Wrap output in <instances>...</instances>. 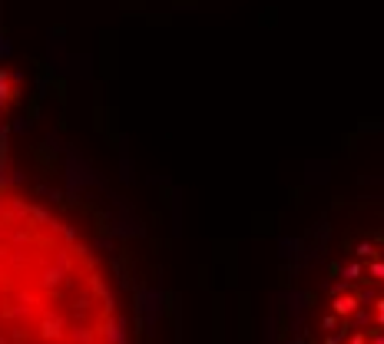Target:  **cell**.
<instances>
[{"label":"cell","instance_id":"6da1fadb","mask_svg":"<svg viewBox=\"0 0 384 344\" xmlns=\"http://www.w3.org/2000/svg\"><path fill=\"white\" fill-rule=\"evenodd\" d=\"M0 344H126L100 245L53 199L0 176Z\"/></svg>","mask_w":384,"mask_h":344},{"label":"cell","instance_id":"7a4b0ae2","mask_svg":"<svg viewBox=\"0 0 384 344\" xmlns=\"http://www.w3.org/2000/svg\"><path fill=\"white\" fill-rule=\"evenodd\" d=\"M269 344H384V216L338 202L279 258Z\"/></svg>","mask_w":384,"mask_h":344}]
</instances>
